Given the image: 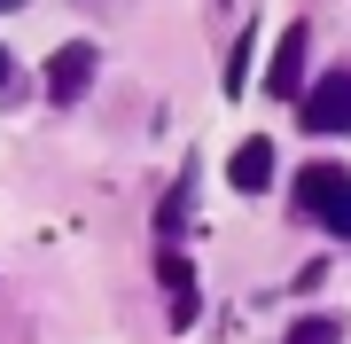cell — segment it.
Here are the masks:
<instances>
[{"label": "cell", "mask_w": 351, "mask_h": 344, "mask_svg": "<svg viewBox=\"0 0 351 344\" xmlns=\"http://www.w3.org/2000/svg\"><path fill=\"white\" fill-rule=\"evenodd\" d=\"M297 211H313L328 235H351V172L343 165H304L297 172Z\"/></svg>", "instance_id": "6da1fadb"}, {"label": "cell", "mask_w": 351, "mask_h": 344, "mask_svg": "<svg viewBox=\"0 0 351 344\" xmlns=\"http://www.w3.org/2000/svg\"><path fill=\"white\" fill-rule=\"evenodd\" d=\"M94 39H71V47H55L47 55V102H78V94L94 87Z\"/></svg>", "instance_id": "7a4b0ae2"}, {"label": "cell", "mask_w": 351, "mask_h": 344, "mask_svg": "<svg viewBox=\"0 0 351 344\" xmlns=\"http://www.w3.org/2000/svg\"><path fill=\"white\" fill-rule=\"evenodd\" d=\"M304 126L313 133H351V71H328L313 94H304Z\"/></svg>", "instance_id": "3957f363"}, {"label": "cell", "mask_w": 351, "mask_h": 344, "mask_svg": "<svg viewBox=\"0 0 351 344\" xmlns=\"http://www.w3.org/2000/svg\"><path fill=\"white\" fill-rule=\"evenodd\" d=\"M226 180H234L242 196L274 188V141H265V133H250V141H242V149H234V165H226Z\"/></svg>", "instance_id": "277c9868"}, {"label": "cell", "mask_w": 351, "mask_h": 344, "mask_svg": "<svg viewBox=\"0 0 351 344\" xmlns=\"http://www.w3.org/2000/svg\"><path fill=\"white\" fill-rule=\"evenodd\" d=\"M297 78H304V32H281V47H274V71H265V94L297 102Z\"/></svg>", "instance_id": "5b68a950"}, {"label": "cell", "mask_w": 351, "mask_h": 344, "mask_svg": "<svg viewBox=\"0 0 351 344\" xmlns=\"http://www.w3.org/2000/svg\"><path fill=\"white\" fill-rule=\"evenodd\" d=\"M164 306H172V329H188V321H195V266H188V258H172V251H164Z\"/></svg>", "instance_id": "8992f818"}, {"label": "cell", "mask_w": 351, "mask_h": 344, "mask_svg": "<svg viewBox=\"0 0 351 344\" xmlns=\"http://www.w3.org/2000/svg\"><path fill=\"white\" fill-rule=\"evenodd\" d=\"M289 344H343V321L313 313V321H297V329H289Z\"/></svg>", "instance_id": "52a82bcc"}, {"label": "cell", "mask_w": 351, "mask_h": 344, "mask_svg": "<svg viewBox=\"0 0 351 344\" xmlns=\"http://www.w3.org/2000/svg\"><path fill=\"white\" fill-rule=\"evenodd\" d=\"M250 87V39H234V55H226V94Z\"/></svg>", "instance_id": "ba28073f"}, {"label": "cell", "mask_w": 351, "mask_h": 344, "mask_svg": "<svg viewBox=\"0 0 351 344\" xmlns=\"http://www.w3.org/2000/svg\"><path fill=\"white\" fill-rule=\"evenodd\" d=\"M8 71H16V63H8V47H0V87H8Z\"/></svg>", "instance_id": "9c48e42d"}, {"label": "cell", "mask_w": 351, "mask_h": 344, "mask_svg": "<svg viewBox=\"0 0 351 344\" xmlns=\"http://www.w3.org/2000/svg\"><path fill=\"white\" fill-rule=\"evenodd\" d=\"M8 8H24V0H0V16H8Z\"/></svg>", "instance_id": "30bf717a"}]
</instances>
